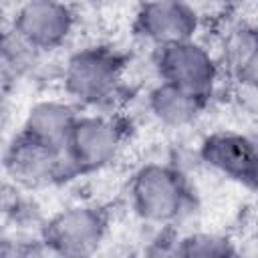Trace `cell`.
<instances>
[{
    "label": "cell",
    "instance_id": "1",
    "mask_svg": "<svg viewBox=\"0 0 258 258\" xmlns=\"http://www.w3.org/2000/svg\"><path fill=\"white\" fill-rule=\"evenodd\" d=\"M123 58L105 46H89L69 56L62 69V87L75 105L107 109L123 89Z\"/></svg>",
    "mask_w": 258,
    "mask_h": 258
},
{
    "label": "cell",
    "instance_id": "2",
    "mask_svg": "<svg viewBox=\"0 0 258 258\" xmlns=\"http://www.w3.org/2000/svg\"><path fill=\"white\" fill-rule=\"evenodd\" d=\"M135 214L153 226H171L179 222L191 204V191L185 177L169 163L151 161L141 165L129 185Z\"/></svg>",
    "mask_w": 258,
    "mask_h": 258
},
{
    "label": "cell",
    "instance_id": "6",
    "mask_svg": "<svg viewBox=\"0 0 258 258\" xmlns=\"http://www.w3.org/2000/svg\"><path fill=\"white\" fill-rule=\"evenodd\" d=\"M75 30V12L64 0H24L12 18V34L30 50H54Z\"/></svg>",
    "mask_w": 258,
    "mask_h": 258
},
{
    "label": "cell",
    "instance_id": "8",
    "mask_svg": "<svg viewBox=\"0 0 258 258\" xmlns=\"http://www.w3.org/2000/svg\"><path fill=\"white\" fill-rule=\"evenodd\" d=\"M200 14L185 0H145L135 16V32L153 48L198 38Z\"/></svg>",
    "mask_w": 258,
    "mask_h": 258
},
{
    "label": "cell",
    "instance_id": "3",
    "mask_svg": "<svg viewBox=\"0 0 258 258\" xmlns=\"http://www.w3.org/2000/svg\"><path fill=\"white\" fill-rule=\"evenodd\" d=\"M109 230L107 214L91 204H73L56 212L42 228V244L58 256H89Z\"/></svg>",
    "mask_w": 258,
    "mask_h": 258
},
{
    "label": "cell",
    "instance_id": "7",
    "mask_svg": "<svg viewBox=\"0 0 258 258\" xmlns=\"http://www.w3.org/2000/svg\"><path fill=\"white\" fill-rule=\"evenodd\" d=\"M6 175L20 185L34 187L75 177V169L67 157V149L46 147L24 133H18L4 151Z\"/></svg>",
    "mask_w": 258,
    "mask_h": 258
},
{
    "label": "cell",
    "instance_id": "10",
    "mask_svg": "<svg viewBox=\"0 0 258 258\" xmlns=\"http://www.w3.org/2000/svg\"><path fill=\"white\" fill-rule=\"evenodd\" d=\"M77 119L79 113L73 101L42 99L28 109L20 133L46 147L64 151Z\"/></svg>",
    "mask_w": 258,
    "mask_h": 258
},
{
    "label": "cell",
    "instance_id": "11",
    "mask_svg": "<svg viewBox=\"0 0 258 258\" xmlns=\"http://www.w3.org/2000/svg\"><path fill=\"white\" fill-rule=\"evenodd\" d=\"M204 105L206 101L202 97L161 79L147 95V107L157 123L173 129L189 125L200 115Z\"/></svg>",
    "mask_w": 258,
    "mask_h": 258
},
{
    "label": "cell",
    "instance_id": "9",
    "mask_svg": "<svg viewBox=\"0 0 258 258\" xmlns=\"http://www.w3.org/2000/svg\"><path fill=\"white\" fill-rule=\"evenodd\" d=\"M202 161L214 171L244 185H258V139L218 131L208 135L200 147Z\"/></svg>",
    "mask_w": 258,
    "mask_h": 258
},
{
    "label": "cell",
    "instance_id": "4",
    "mask_svg": "<svg viewBox=\"0 0 258 258\" xmlns=\"http://www.w3.org/2000/svg\"><path fill=\"white\" fill-rule=\"evenodd\" d=\"M155 69L161 81L173 83L204 101L220 81V62L198 38L155 48Z\"/></svg>",
    "mask_w": 258,
    "mask_h": 258
},
{
    "label": "cell",
    "instance_id": "12",
    "mask_svg": "<svg viewBox=\"0 0 258 258\" xmlns=\"http://www.w3.org/2000/svg\"><path fill=\"white\" fill-rule=\"evenodd\" d=\"M226 60L230 69L258 89V26H242L226 38Z\"/></svg>",
    "mask_w": 258,
    "mask_h": 258
},
{
    "label": "cell",
    "instance_id": "14",
    "mask_svg": "<svg viewBox=\"0 0 258 258\" xmlns=\"http://www.w3.org/2000/svg\"><path fill=\"white\" fill-rule=\"evenodd\" d=\"M198 14H200V18L204 20L206 16H210V14H214L220 6H222V0H185Z\"/></svg>",
    "mask_w": 258,
    "mask_h": 258
},
{
    "label": "cell",
    "instance_id": "5",
    "mask_svg": "<svg viewBox=\"0 0 258 258\" xmlns=\"http://www.w3.org/2000/svg\"><path fill=\"white\" fill-rule=\"evenodd\" d=\"M123 125L105 113L79 115L67 143V157L75 173H89L107 167L123 147Z\"/></svg>",
    "mask_w": 258,
    "mask_h": 258
},
{
    "label": "cell",
    "instance_id": "13",
    "mask_svg": "<svg viewBox=\"0 0 258 258\" xmlns=\"http://www.w3.org/2000/svg\"><path fill=\"white\" fill-rule=\"evenodd\" d=\"M177 256H234L238 254L234 242L218 232H191L173 242Z\"/></svg>",
    "mask_w": 258,
    "mask_h": 258
}]
</instances>
